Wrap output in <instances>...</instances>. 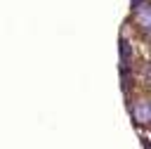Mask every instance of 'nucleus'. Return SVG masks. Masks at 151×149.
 I'll use <instances>...</instances> for the list:
<instances>
[{
    "mask_svg": "<svg viewBox=\"0 0 151 149\" xmlns=\"http://www.w3.org/2000/svg\"><path fill=\"white\" fill-rule=\"evenodd\" d=\"M137 116H139V123H146V121H149V106H146L144 102L137 106Z\"/></svg>",
    "mask_w": 151,
    "mask_h": 149,
    "instance_id": "nucleus-1",
    "label": "nucleus"
}]
</instances>
